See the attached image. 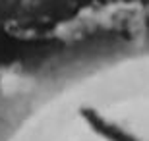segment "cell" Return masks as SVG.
Masks as SVG:
<instances>
[{
	"label": "cell",
	"mask_w": 149,
	"mask_h": 141,
	"mask_svg": "<svg viewBox=\"0 0 149 141\" xmlns=\"http://www.w3.org/2000/svg\"><path fill=\"white\" fill-rule=\"evenodd\" d=\"M0 141H149V35L74 50L0 97Z\"/></svg>",
	"instance_id": "obj_1"
}]
</instances>
